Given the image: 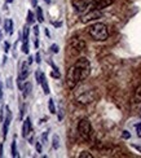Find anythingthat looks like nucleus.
Returning a JSON list of instances; mask_svg holds the SVG:
<instances>
[{"mask_svg":"<svg viewBox=\"0 0 141 158\" xmlns=\"http://www.w3.org/2000/svg\"><path fill=\"white\" fill-rule=\"evenodd\" d=\"M91 73V64L85 57H80L66 73V85L68 88L74 89L77 85L84 81Z\"/></svg>","mask_w":141,"mask_h":158,"instance_id":"1","label":"nucleus"},{"mask_svg":"<svg viewBox=\"0 0 141 158\" xmlns=\"http://www.w3.org/2000/svg\"><path fill=\"white\" fill-rule=\"evenodd\" d=\"M88 31L89 36L96 42H105L107 38H109V31H107V27L105 23L101 22H96L91 26H88Z\"/></svg>","mask_w":141,"mask_h":158,"instance_id":"2","label":"nucleus"},{"mask_svg":"<svg viewBox=\"0 0 141 158\" xmlns=\"http://www.w3.org/2000/svg\"><path fill=\"white\" fill-rule=\"evenodd\" d=\"M78 132H79L80 136H82L83 140H85V141L91 140V137H92V126H91L89 119L83 118V119L79 121V123H78Z\"/></svg>","mask_w":141,"mask_h":158,"instance_id":"3","label":"nucleus"},{"mask_svg":"<svg viewBox=\"0 0 141 158\" xmlns=\"http://www.w3.org/2000/svg\"><path fill=\"white\" fill-rule=\"evenodd\" d=\"M30 74V65L29 62H26V61H22L21 65H19V71H18V87L21 88V85H22V82L26 81L27 79Z\"/></svg>","mask_w":141,"mask_h":158,"instance_id":"4","label":"nucleus"},{"mask_svg":"<svg viewBox=\"0 0 141 158\" xmlns=\"http://www.w3.org/2000/svg\"><path fill=\"white\" fill-rule=\"evenodd\" d=\"M77 100L79 104H91L93 100H95V91L89 89V91H82L79 95H77Z\"/></svg>","mask_w":141,"mask_h":158,"instance_id":"5","label":"nucleus"},{"mask_svg":"<svg viewBox=\"0 0 141 158\" xmlns=\"http://www.w3.org/2000/svg\"><path fill=\"white\" fill-rule=\"evenodd\" d=\"M22 136L25 139H29V141L32 144V136H34V134H32V123H31L30 117L26 118L22 123Z\"/></svg>","mask_w":141,"mask_h":158,"instance_id":"6","label":"nucleus"},{"mask_svg":"<svg viewBox=\"0 0 141 158\" xmlns=\"http://www.w3.org/2000/svg\"><path fill=\"white\" fill-rule=\"evenodd\" d=\"M35 79H36V82L43 87L44 94H45V95H49V92H51V91H49V85H48V82H47L45 74L43 73L42 70H36V73H35Z\"/></svg>","mask_w":141,"mask_h":158,"instance_id":"7","label":"nucleus"},{"mask_svg":"<svg viewBox=\"0 0 141 158\" xmlns=\"http://www.w3.org/2000/svg\"><path fill=\"white\" fill-rule=\"evenodd\" d=\"M5 111H6V117H5V119L3 121V137H4V140L6 139V135H8V130H9V124L12 122V111L9 109V106H5L4 108Z\"/></svg>","mask_w":141,"mask_h":158,"instance_id":"8","label":"nucleus"},{"mask_svg":"<svg viewBox=\"0 0 141 158\" xmlns=\"http://www.w3.org/2000/svg\"><path fill=\"white\" fill-rule=\"evenodd\" d=\"M102 17V13L97 10V9H91L88 13H85V15L82 17V22L83 23H87L89 21H93V19H97V18H101Z\"/></svg>","mask_w":141,"mask_h":158,"instance_id":"9","label":"nucleus"},{"mask_svg":"<svg viewBox=\"0 0 141 158\" xmlns=\"http://www.w3.org/2000/svg\"><path fill=\"white\" fill-rule=\"evenodd\" d=\"M111 3H113V0H93L92 4H91V8L101 10V9L106 8V6H109Z\"/></svg>","mask_w":141,"mask_h":158,"instance_id":"10","label":"nucleus"},{"mask_svg":"<svg viewBox=\"0 0 141 158\" xmlns=\"http://www.w3.org/2000/svg\"><path fill=\"white\" fill-rule=\"evenodd\" d=\"M71 45H73V48L77 49V51H83L85 48V43L82 40V39H79V38H73Z\"/></svg>","mask_w":141,"mask_h":158,"instance_id":"11","label":"nucleus"},{"mask_svg":"<svg viewBox=\"0 0 141 158\" xmlns=\"http://www.w3.org/2000/svg\"><path fill=\"white\" fill-rule=\"evenodd\" d=\"M22 91V96L26 98L30 94H31V91H32V84L30 83V82H25V83H22V85H21V88H19Z\"/></svg>","mask_w":141,"mask_h":158,"instance_id":"12","label":"nucleus"},{"mask_svg":"<svg viewBox=\"0 0 141 158\" xmlns=\"http://www.w3.org/2000/svg\"><path fill=\"white\" fill-rule=\"evenodd\" d=\"M4 31L6 32L8 35L13 34V21L10 18H6L4 21Z\"/></svg>","mask_w":141,"mask_h":158,"instance_id":"13","label":"nucleus"},{"mask_svg":"<svg viewBox=\"0 0 141 158\" xmlns=\"http://www.w3.org/2000/svg\"><path fill=\"white\" fill-rule=\"evenodd\" d=\"M29 34H30V29L27 25H25L22 32V43H29Z\"/></svg>","mask_w":141,"mask_h":158,"instance_id":"14","label":"nucleus"},{"mask_svg":"<svg viewBox=\"0 0 141 158\" xmlns=\"http://www.w3.org/2000/svg\"><path fill=\"white\" fill-rule=\"evenodd\" d=\"M10 154L13 158H17L19 154H18V150H17V143H16V139L12 141V145H10Z\"/></svg>","mask_w":141,"mask_h":158,"instance_id":"15","label":"nucleus"},{"mask_svg":"<svg viewBox=\"0 0 141 158\" xmlns=\"http://www.w3.org/2000/svg\"><path fill=\"white\" fill-rule=\"evenodd\" d=\"M35 8H36V19H38V21L40 22V23H42L43 21H44V15H43V9L42 8H40V6H35Z\"/></svg>","mask_w":141,"mask_h":158,"instance_id":"16","label":"nucleus"},{"mask_svg":"<svg viewBox=\"0 0 141 158\" xmlns=\"http://www.w3.org/2000/svg\"><path fill=\"white\" fill-rule=\"evenodd\" d=\"M52 147H53V149H58L60 148V136L58 135H53Z\"/></svg>","mask_w":141,"mask_h":158,"instance_id":"17","label":"nucleus"},{"mask_svg":"<svg viewBox=\"0 0 141 158\" xmlns=\"http://www.w3.org/2000/svg\"><path fill=\"white\" fill-rule=\"evenodd\" d=\"M48 109L52 114H56L57 113V110H56V106H55V101H53V98H49V101H48Z\"/></svg>","mask_w":141,"mask_h":158,"instance_id":"18","label":"nucleus"},{"mask_svg":"<svg viewBox=\"0 0 141 158\" xmlns=\"http://www.w3.org/2000/svg\"><path fill=\"white\" fill-rule=\"evenodd\" d=\"M35 22V16H34V13H32L31 10L27 12V25H32Z\"/></svg>","mask_w":141,"mask_h":158,"instance_id":"19","label":"nucleus"},{"mask_svg":"<svg viewBox=\"0 0 141 158\" xmlns=\"http://www.w3.org/2000/svg\"><path fill=\"white\" fill-rule=\"evenodd\" d=\"M135 101H137V102L141 101V84L139 85V87L136 88V91H135Z\"/></svg>","mask_w":141,"mask_h":158,"instance_id":"20","label":"nucleus"},{"mask_svg":"<svg viewBox=\"0 0 141 158\" xmlns=\"http://www.w3.org/2000/svg\"><path fill=\"white\" fill-rule=\"evenodd\" d=\"M35 149L38 153H42L43 152V143L42 141H36L35 143Z\"/></svg>","mask_w":141,"mask_h":158,"instance_id":"21","label":"nucleus"},{"mask_svg":"<svg viewBox=\"0 0 141 158\" xmlns=\"http://www.w3.org/2000/svg\"><path fill=\"white\" fill-rule=\"evenodd\" d=\"M93 156L89 153V152H87V150H84V152H82L79 154V158H92Z\"/></svg>","mask_w":141,"mask_h":158,"instance_id":"22","label":"nucleus"},{"mask_svg":"<svg viewBox=\"0 0 141 158\" xmlns=\"http://www.w3.org/2000/svg\"><path fill=\"white\" fill-rule=\"evenodd\" d=\"M51 52H53V53H58V52H60L58 45L57 44H52L51 45Z\"/></svg>","mask_w":141,"mask_h":158,"instance_id":"23","label":"nucleus"},{"mask_svg":"<svg viewBox=\"0 0 141 158\" xmlns=\"http://www.w3.org/2000/svg\"><path fill=\"white\" fill-rule=\"evenodd\" d=\"M3 47H4V52H5V53H8V52H9V48H10V44H9L8 42H4V45H3Z\"/></svg>","mask_w":141,"mask_h":158,"instance_id":"24","label":"nucleus"},{"mask_svg":"<svg viewBox=\"0 0 141 158\" xmlns=\"http://www.w3.org/2000/svg\"><path fill=\"white\" fill-rule=\"evenodd\" d=\"M47 139H48V131H45V132L42 135V143L44 144L47 141Z\"/></svg>","mask_w":141,"mask_h":158,"instance_id":"25","label":"nucleus"},{"mask_svg":"<svg viewBox=\"0 0 141 158\" xmlns=\"http://www.w3.org/2000/svg\"><path fill=\"white\" fill-rule=\"evenodd\" d=\"M123 139H130V137H131V134L128 132V131H123Z\"/></svg>","mask_w":141,"mask_h":158,"instance_id":"26","label":"nucleus"},{"mask_svg":"<svg viewBox=\"0 0 141 158\" xmlns=\"http://www.w3.org/2000/svg\"><path fill=\"white\" fill-rule=\"evenodd\" d=\"M34 35L39 36V26H34Z\"/></svg>","mask_w":141,"mask_h":158,"instance_id":"27","label":"nucleus"},{"mask_svg":"<svg viewBox=\"0 0 141 158\" xmlns=\"http://www.w3.org/2000/svg\"><path fill=\"white\" fill-rule=\"evenodd\" d=\"M135 127H136V130H137V134L140 135V134H141V123H137Z\"/></svg>","mask_w":141,"mask_h":158,"instance_id":"28","label":"nucleus"},{"mask_svg":"<svg viewBox=\"0 0 141 158\" xmlns=\"http://www.w3.org/2000/svg\"><path fill=\"white\" fill-rule=\"evenodd\" d=\"M35 61H36L38 64L42 62V60H40V53H36V56H35Z\"/></svg>","mask_w":141,"mask_h":158,"instance_id":"29","label":"nucleus"},{"mask_svg":"<svg viewBox=\"0 0 141 158\" xmlns=\"http://www.w3.org/2000/svg\"><path fill=\"white\" fill-rule=\"evenodd\" d=\"M32 61H34V57H32V56H29V60H27L29 65H31V64H32Z\"/></svg>","mask_w":141,"mask_h":158,"instance_id":"30","label":"nucleus"},{"mask_svg":"<svg viewBox=\"0 0 141 158\" xmlns=\"http://www.w3.org/2000/svg\"><path fill=\"white\" fill-rule=\"evenodd\" d=\"M0 157H3V144L0 145Z\"/></svg>","mask_w":141,"mask_h":158,"instance_id":"31","label":"nucleus"},{"mask_svg":"<svg viewBox=\"0 0 141 158\" xmlns=\"http://www.w3.org/2000/svg\"><path fill=\"white\" fill-rule=\"evenodd\" d=\"M53 25H55V26H57V27H60V26H61L62 23H61V22H53Z\"/></svg>","mask_w":141,"mask_h":158,"instance_id":"32","label":"nucleus"},{"mask_svg":"<svg viewBox=\"0 0 141 158\" xmlns=\"http://www.w3.org/2000/svg\"><path fill=\"white\" fill-rule=\"evenodd\" d=\"M31 4H32V5H34V6H36L38 2H36V0H31Z\"/></svg>","mask_w":141,"mask_h":158,"instance_id":"33","label":"nucleus"},{"mask_svg":"<svg viewBox=\"0 0 141 158\" xmlns=\"http://www.w3.org/2000/svg\"><path fill=\"white\" fill-rule=\"evenodd\" d=\"M44 2H45V3H51V0H44Z\"/></svg>","mask_w":141,"mask_h":158,"instance_id":"34","label":"nucleus"},{"mask_svg":"<svg viewBox=\"0 0 141 158\" xmlns=\"http://www.w3.org/2000/svg\"><path fill=\"white\" fill-rule=\"evenodd\" d=\"M13 2V0H6V3H12Z\"/></svg>","mask_w":141,"mask_h":158,"instance_id":"35","label":"nucleus"},{"mask_svg":"<svg viewBox=\"0 0 141 158\" xmlns=\"http://www.w3.org/2000/svg\"><path fill=\"white\" fill-rule=\"evenodd\" d=\"M140 114H141V108H140Z\"/></svg>","mask_w":141,"mask_h":158,"instance_id":"36","label":"nucleus"},{"mask_svg":"<svg viewBox=\"0 0 141 158\" xmlns=\"http://www.w3.org/2000/svg\"><path fill=\"white\" fill-rule=\"evenodd\" d=\"M139 136H141V135H139Z\"/></svg>","mask_w":141,"mask_h":158,"instance_id":"37","label":"nucleus"}]
</instances>
